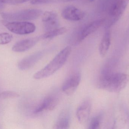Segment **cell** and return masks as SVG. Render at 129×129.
<instances>
[{"label":"cell","instance_id":"6da1fadb","mask_svg":"<svg viewBox=\"0 0 129 129\" xmlns=\"http://www.w3.org/2000/svg\"><path fill=\"white\" fill-rule=\"evenodd\" d=\"M129 81V76L125 73H110L104 69L99 77L98 86L110 92L119 93L126 87Z\"/></svg>","mask_w":129,"mask_h":129},{"label":"cell","instance_id":"7a4b0ae2","mask_svg":"<svg viewBox=\"0 0 129 129\" xmlns=\"http://www.w3.org/2000/svg\"><path fill=\"white\" fill-rule=\"evenodd\" d=\"M71 51V48L67 46L59 52L55 57L33 76L35 79L41 80L50 77L61 68L67 60Z\"/></svg>","mask_w":129,"mask_h":129},{"label":"cell","instance_id":"3957f363","mask_svg":"<svg viewBox=\"0 0 129 129\" xmlns=\"http://www.w3.org/2000/svg\"><path fill=\"white\" fill-rule=\"evenodd\" d=\"M42 13V11L38 9H27L14 12H2L1 15L7 20L26 21L36 19Z\"/></svg>","mask_w":129,"mask_h":129},{"label":"cell","instance_id":"277c9868","mask_svg":"<svg viewBox=\"0 0 129 129\" xmlns=\"http://www.w3.org/2000/svg\"><path fill=\"white\" fill-rule=\"evenodd\" d=\"M4 25L10 32L17 35L30 34L35 32L36 29L35 24L25 21L7 22Z\"/></svg>","mask_w":129,"mask_h":129},{"label":"cell","instance_id":"5b68a950","mask_svg":"<svg viewBox=\"0 0 129 129\" xmlns=\"http://www.w3.org/2000/svg\"><path fill=\"white\" fill-rule=\"evenodd\" d=\"M129 0H112L108 10L110 17L109 26L115 23L120 18L125 11Z\"/></svg>","mask_w":129,"mask_h":129},{"label":"cell","instance_id":"8992f818","mask_svg":"<svg viewBox=\"0 0 129 129\" xmlns=\"http://www.w3.org/2000/svg\"><path fill=\"white\" fill-rule=\"evenodd\" d=\"M81 79V74L80 72H74L67 79L63 84L62 91L67 95H72L78 88Z\"/></svg>","mask_w":129,"mask_h":129},{"label":"cell","instance_id":"52a82bcc","mask_svg":"<svg viewBox=\"0 0 129 129\" xmlns=\"http://www.w3.org/2000/svg\"><path fill=\"white\" fill-rule=\"evenodd\" d=\"M59 102V98L56 95H50L46 97L36 107L34 113L38 114L43 111L54 110L58 105Z\"/></svg>","mask_w":129,"mask_h":129},{"label":"cell","instance_id":"ba28073f","mask_svg":"<svg viewBox=\"0 0 129 129\" xmlns=\"http://www.w3.org/2000/svg\"><path fill=\"white\" fill-rule=\"evenodd\" d=\"M44 54L43 51H39L24 58L18 63V68L22 70L31 69L42 58Z\"/></svg>","mask_w":129,"mask_h":129},{"label":"cell","instance_id":"9c48e42d","mask_svg":"<svg viewBox=\"0 0 129 129\" xmlns=\"http://www.w3.org/2000/svg\"><path fill=\"white\" fill-rule=\"evenodd\" d=\"M91 109V103L90 100H86L83 101L76 111V116L79 122L82 124L87 122L90 116Z\"/></svg>","mask_w":129,"mask_h":129},{"label":"cell","instance_id":"30bf717a","mask_svg":"<svg viewBox=\"0 0 129 129\" xmlns=\"http://www.w3.org/2000/svg\"><path fill=\"white\" fill-rule=\"evenodd\" d=\"M42 21L46 32L58 28L59 25L57 14L53 11H46L43 15Z\"/></svg>","mask_w":129,"mask_h":129},{"label":"cell","instance_id":"8fae6325","mask_svg":"<svg viewBox=\"0 0 129 129\" xmlns=\"http://www.w3.org/2000/svg\"><path fill=\"white\" fill-rule=\"evenodd\" d=\"M62 16L65 19L70 21H79L85 16L83 11L74 6H69L64 8L62 12Z\"/></svg>","mask_w":129,"mask_h":129},{"label":"cell","instance_id":"7c38bea8","mask_svg":"<svg viewBox=\"0 0 129 129\" xmlns=\"http://www.w3.org/2000/svg\"><path fill=\"white\" fill-rule=\"evenodd\" d=\"M105 20L104 19H99L93 21L87 25L78 36L77 40V43H80L87 36L95 32L103 24Z\"/></svg>","mask_w":129,"mask_h":129},{"label":"cell","instance_id":"4fadbf2b","mask_svg":"<svg viewBox=\"0 0 129 129\" xmlns=\"http://www.w3.org/2000/svg\"><path fill=\"white\" fill-rule=\"evenodd\" d=\"M39 37H34L21 40L16 43L12 47V50L17 52L26 51L34 47L39 41Z\"/></svg>","mask_w":129,"mask_h":129},{"label":"cell","instance_id":"5bb4252c","mask_svg":"<svg viewBox=\"0 0 129 129\" xmlns=\"http://www.w3.org/2000/svg\"><path fill=\"white\" fill-rule=\"evenodd\" d=\"M70 122L71 115L70 111L68 109H64L59 115L54 128L68 129L70 125Z\"/></svg>","mask_w":129,"mask_h":129},{"label":"cell","instance_id":"9a60e30c","mask_svg":"<svg viewBox=\"0 0 129 129\" xmlns=\"http://www.w3.org/2000/svg\"><path fill=\"white\" fill-rule=\"evenodd\" d=\"M111 42L110 31V30H107L105 33L99 45V54L101 57H105L107 55L110 46Z\"/></svg>","mask_w":129,"mask_h":129},{"label":"cell","instance_id":"2e32d148","mask_svg":"<svg viewBox=\"0 0 129 129\" xmlns=\"http://www.w3.org/2000/svg\"><path fill=\"white\" fill-rule=\"evenodd\" d=\"M67 29L65 27L57 28L51 31L46 32L45 34L42 36V38L44 39L52 38L62 35L67 32Z\"/></svg>","mask_w":129,"mask_h":129},{"label":"cell","instance_id":"e0dca14e","mask_svg":"<svg viewBox=\"0 0 129 129\" xmlns=\"http://www.w3.org/2000/svg\"><path fill=\"white\" fill-rule=\"evenodd\" d=\"M102 119V116L101 114H99L93 117L92 119L89 123V128L91 129L99 128Z\"/></svg>","mask_w":129,"mask_h":129},{"label":"cell","instance_id":"ac0fdd59","mask_svg":"<svg viewBox=\"0 0 129 129\" xmlns=\"http://www.w3.org/2000/svg\"><path fill=\"white\" fill-rule=\"evenodd\" d=\"M13 39V36L7 33H0V45L8 44Z\"/></svg>","mask_w":129,"mask_h":129},{"label":"cell","instance_id":"d6986e66","mask_svg":"<svg viewBox=\"0 0 129 129\" xmlns=\"http://www.w3.org/2000/svg\"><path fill=\"white\" fill-rule=\"evenodd\" d=\"M19 96V94L17 92L11 91L3 92L0 94V98L2 99L16 98Z\"/></svg>","mask_w":129,"mask_h":129},{"label":"cell","instance_id":"ffe728a7","mask_svg":"<svg viewBox=\"0 0 129 129\" xmlns=\"http://www.w3.org/2000/svg\"><path fill=\"white\" fill-rule=\"evenodd\" d=\"M30 0H0V2L3 4L16 5L22 4Z\"/></svg>","mask_w":129,"mask_h":129},{"label":"cell","instance_id":"44dd1931","mask_svg":"<svg viewBox=\"0 0 129 129\" xmlns=\"http://www.w3.org/2000/svg\"><path fill=\"white\" fill-rule=\"evenodd\" d=\"M56 1H57V0H32L31 3L33 5L41 4L53 3Z\"/></svg>","mask_w":129,"mask_h":129},{"label":"cell","instance_id":"7402d4cb","mask_svg":"<svg viewBox=\"0 0 129 129\" xmlns=\"http://www.w3.org/2000/svg\"><path fill=\"white\" fill-rule=\"evenodd\" d=\"M74 1H77V0H57V1L60 2H68Z\"/></svg>","mask_w":129,"mask_h":129},{"label":"cell","instance_id":"603a6c76","mask_svg":"<svg viewBox=\"0 0 129 129\" xmlns=\"http://www.w3.org/2000/svg\"><path fill=\"white\" fill-rule=\"evenodd\" d=\"M95 0H88V1H89V2H92L94 1Z\"/></svg>","mask_w":129,"mask_h":129}]
</instances>
